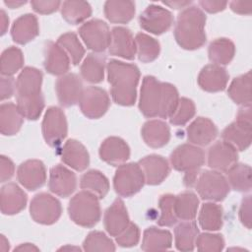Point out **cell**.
I'll return each mask as SVG.
<instances>
[{
    "label": "cell",
    "instance_id": "22",
    "mask_svg": "<svg viewBox=\"0 0 252 252\" xmlns=\"http://www.w3.org/2000/svg\"><path fill=\"white\" fill-rule=\"evenodd\" d=\"M99 157L106 163L117 166L129 158L130 149L123 139L108 137L100 145Z\"/></svg>",
    "mask_w": 252,
    "mask_h": 252
},
{
    "label": "cell",
    "instance_id": "42",
    "mask_svg": "<svg viewBox=\"0 0 252 252\" xmlns=\"http://www.w3.org/2000/svg\"><path fill=\"white\" fill-rule=\"evenodd\" d=\"M135 41L140 61L150 63L158 58L160 51V45L157 39L146 33L139 32L135 37Z\"/></svg>",
    "mask_w": 252,
    "mask_h": 252
},
{
    "label": "cell",
    "instance_id": "25",
    "mask_svg": "<svg viewBox=\"0 0 252 252\" xmlns=\"http://www.w3.org/2000/svg\"><path fill=\"white\" fill-rule=\"evenodd\" d=\"M44 54V68L48 73L56 76L67 73L70 67V58L57 42L48 41L45 45Z\"/></svg>",
    "mask_w": 252,
    "mask_h": 252
},
{
    "label": "cell",
    "instance_id": "18",
    "mask_svg": "<svg viewBox=\"0 0 252 252\" xmlns=\"http://www.w3.org/2000/svg\"><path fill=\"white\" fill-rule=\"evenodd\" d=\"M48 187L55 195L67 198L77 187V177L64 165L57 164L50 169Z\"/></svg>",
    "mask_w": 252,
    "mask_h": 252
},
{
    "label": "cell",
    "instance_id": "58",
    "mask_svg": "<svg viewBox=\"0 0 252 252\" xmlns=\"http://www.w3.org/2000/svg\"><path fill=\"white\" fill-rule=\"evenodd\" d=\"M39 249L31 243H23L15 248V251H38Z\"/></svg>",
    "mask_w": 252,
    "mask_h": 252
},
{
    "label": "cell",
    "instance_id": "24",
    "mask_svg": "<svg viewBox=\"0 0 252 252\" xmlns=\"http://www.w3.org/2000/svg\"><path fill=\"white\" fill-rule=\"evenodd\" d=\"M187 139L196 146H207L218 136L215 123L206 117H197L186 129Z\"/></svg>",
    "mask_w": 252,
    "mask_h": 252
},
{
    "label": "cell",
    "instance_id": "51",
    "mask_svg": "<svg viewBox=\"0 0 252 252\" xmlns=\"http://www.w3.org/2000/svg\"><path fill=\"white\" fill-rule=\"evenodd\" d=\"M0 97L1 100L10 98L16 90V83L14 78L9 76H2L0 80Z\"/></svg>",
    "mask_w": 252,
    "mask_h": 252
},
{
    "label": "cell",
    "instance_id": "33",
    "mask_svg": "<svg viewBox=\"0 0 252 252\" xmlns=\"http://www.w3.org/2000/svg\"><path fill=\"white\" fill-rule=\"evenodd\" d=\"M171 243L172 236L168 230L150 226L144 231L141 248L144 251L167 250L171 247Z\"/></svg>",
    "mask_w": 252,
    "mask_h": 252
},
{
    "label": "cell",
    "instance_id": "7",
    "mask_svg": "<svg viewBox=\"0 0 252 252\" xmlns=\"http://www.w3.org/2000/svg\"><path fill=\"white\" fill-rule=\"evenodd\" d=\"M195 188L203 200L220 202L229 193L226 178L217 170H204L197 177Z\"/></svg>",
    "mask_w": 252,
    "mask_h": 252
},
{
    "label": "cell",
    "instance_id": "14",
    "mask_svg": "<svg viewBox=\"0 0 252 252\" xmlns=\"http://www.w3.org/2000/svg\"><path fill=\"white\" fill-rule=\"evenodd\" d=\"M55 91L59 103L64 107H70L79 102L84 91L83 83L77 74L67 73L57 79Z\"/></svg>",
    "mask_w": 252,
    "mask_h": 252
},
{
    "label": "cell",
    "instance_id": "31",
    "mask_svg": "<svg viewBox=\"0 0 252 252\" xmlns=\"http://www.w3.org/2000/svg\"><path fill=\"white\" fill-rule=\"evenodd\" d=\"M106 58L103 54L93 52L87 55L81 65L82 78L92 84L100 83L104 77Z\"/></svg>",
    "mask_w": 252,
    "mask_h": 252
},
{
    "label": "cell",
    "instance_id": "23",
    "mask_svg": "<svg viewBox=\"0 0 252 252\" xmlns=\"http://www.w3.org/2000/svg\"><path fill=\"white\" fill-rule=\"evenodd\" d=\"M103 223L106 231L111 236L120 234L130 223L127 209L120 198L115 199L105 211Z\"/></svg>",
    "mask_w": 252,
    "mask_h": 252
},
{
    "label": "cell",
    "instance_id": "60",
    "mask_svg": "<svg viewBox=\"0 0 252 252\" xmlns=\"http://www.w3.org/2000/svg\"><path fill=\"white\" fill-rule=\"evenodd\" d=\"M0 249L2 251H8L9 250V241L6 239V237L4 235H1V239H0Z\"/></svg>",
    "mask_w": 252,
    "mask_h": 252
},
{
    "label": "cell",
    "instance_id": "4",
    "mask_svg": "<svg viewBox=\"0 0 252 252\" xmlns=\"http://www.w3.org/2000/svg\"><path fill=\"white\" fill-rule=\"evenodd\" d=\"M205 25L206 16L200 8L197 6L186 7L177 17L174 28L176 42L187 50L202 47L207 39Z\"/></svg>",
    "mask_w": 252,
    "mask_h": 252
},
{
    "label": "cell",
    "instance_id": "50",
    "mask_svg": "<svg viewBox=\"0 0 252 252\" xmlns=\"http://www.w3.org/2000/svg\"><path fill=\"white\" fill-rule=\"evenodd\" d=\"M32 9L38 14H51L60 7V1H32Z\"/></svg>",
    "mask_w": 252,
    "mask_h": 252
},
{
    "label": "cell",
    "instance_id": "10",
    "mask_svg": "<svg viewBox=\"0 0 252 252\" xmlns=\"http://www.w3.org/2000/svg\"><path fill=\"white\" fill-rule=\"evenodd\" d=\"M79 34L87 47L94 52L100 53L109 46L111 32L107 24L101 20L86 22L80 27Z\"/></svg>",
    "mask_w": 252,
    "mask_h": 252
},
{
    "label": "cell",
    "instance_id": "21",
    "mask_svg": "<svg viewBox=\"0 0 252 252\" xmlns=\"http://www.w3.org/2000/svg\"><path fill=\"white\" fill-rule=\"evenodd\" d=\"M251 121L236 119V121L230 123L224 128L221 133L222 140L233 146L238 151L246 150L251 144Z\"/></svg>",
    "mask_w": 252,
    "mask_h": 252
},
{
    "label": "cell",
    "instance_id": "53",
    "mask_svg": "<svg viewBox=\"0 0 252 252\" xmlns=\"http://www.w3.org/2000/svg\"><path fill=\"white\" fill-rule=\"evenodd\" d=\"M15 172V165L13 161L5 156H1L0 158V178L1 182H5L12 178Z\"/></svg>",
    "mask_w": 252,
    "mask_h": 252
},
{
    "label": "cell",
    "instance_id": "3",
    "mask_svg": "<svg viewBox=\"0 0 252 252\" xmlns=\"http://www.w3.org/2000/svg\"><path fill=\"white\" fill-rule=\"evenodd\" d=\"M106 69L113 101L123 106L133 105L136 101L137 86L140 80L139 68L134 64L111 59Z\"/></svg>",
    "mask_w": 252,
    "mask_h": 252
},
{
    "label": "cell",
    "instance_id": "16",
    "mask_svg": "<svg viewBox=\"0 0 252 252\" xmlns=\"http://www.w3.org/2000/svg\"><path fill=\"white\" fill-rule=\"evenodd\" d=\"M18 181L28 190L34 191L46 181V169L42 161L29 159L20 164L17 170Z\"/></svg>",
    "mask_w": 252,
    "mask_h": 252
},
{
    "label": "cell",
    "instance_id": "11",
    "mask_svg": "<svg viewBox=\"0 0 252 252\" xmlns=\"http://www.w3.org/2000/svg\"><path fill=\"white\" fill-rule=\"evenodd\" d=\"M205 162L204 151L192 144L177 147L170 155V163L174 169L186 172H199Z\"/></svg>",
    "mask_w": 252,
    "mask_h": 252
},
{
    "label": "cell",
    "instance_id": "37",
    "mask_svg": "<svg viewBox=\"0 0 252 252\" xmlns=\"http://www.w3.org/2000/svg\"><path fill=\"white\" fill-rule=\"evenodd\" d=\"M199 199L191 191H184L174 197V212L177 219L192 220L197 215Z\"/></svg>",
    "mask_w": 252,
    "mask_h": 252
},
{
    "label": "cell",
    "instance_id": "26",
    "mask_svg": "<svg viewBox=\"0 0 252 252\" xmlns=\"http://www.w3.org/2000/svg\"><path fill=\"white\" fill-rule=\"evenodd\" d=\"M0 200L1 212L4 215L11 216L25 209L28 197L16 183H8L1 188Z\"/></svg>",
    "mask_w": 252,
    "mask_h": 252
},
{
    "label": "cell",
    "instance_id": "38",
    "mask_svg": "<svg viewBox=\"0 0 252 252\" xmlns=\"http://www.w3.org/2000/svg\"><path fill=\"white\" fill-rule=\"evenodd\" d=\"M199 235L197 224L192 220L179 223L174 229L175 246L179 251H193Z\"/></svg>",
    "mask_w": 252,
    "mask_h": 252
},
{
    "label": "cell",
    "instance_id": "57",
    "mask_svg": "<svg viewBox=\"0 0 252 252\" xmlns=\"http://www.w3.org/2000/svg\"><path fill=\"white\" fill-rule=\"evenodd\" d=\"M163 4L174 8V9H180V8H186L191 4V1H172V2H163Z\"/></svg>",
    "mask_w": 252,
    "mask_h": 252
},
{
    "label": "cell",
    "instance_id": "2",
    "mask_svg": "<svg viewBox=\"0 0 252 252\" xmlns=\"http://www.w3.org/2000/svg\"><path fill=\"white\" fill-rule=\"evenodd\" d=\"M41 83L42 73L34 67L24 68L17 78V106L29 120H36L44 108Z\"/></svg>",
    "mask_w": 252,
    "mask_h": 252
},
{
    "label": "cell",
    "instance_id": "29",
    "mask_svg": "<svg viewBox=\"0 0 252 252\" xmlns=\"http://www.w3.org/2000/svg\"><path fill=\"white\" fill-rule=\"evenodd\" d=\"M144 142L152 148H161L170 139V129L168 125L158 119L147 121L141 130Z\"/></svg>",
    "mask_w": 252,
    "mask_h": 252
},
{
    "label": "cell",
    "instance_id": "12",
    "mask_svg": "<svg viewBox=\"0 0 252 252\" xmlns=\"http://www.w3.org/2000/svg\"><path fill=\"white\" fill-rule=\"evenodd\" d=\"M79 105L85 116L91 119H97L105 114L110 105V100L104 90L91 86L84 89Z\"/></svg>",
    "mask_w": 252,
    "mask_h": 252
},
{
    "label": "cell",
    "instance_id": "8",
    "mask_svg": "<svg viewBox=\"0 0 252 252\" xmlns=\"http://www.w3.org/2000/svg\"><path fill=\"white\" fill-rule=\"evenodd\" d=\"M32 219L41 224H52L56 222L62 213L60 202L52 195L42 192L36 194L30 206Z\"/></svg>",
    "mask_w": 252,
    "mask_h": 252
},
{
    "label": "cell",
    "instance_id": "43",
    "mask_svg": "<svg viewBox=\"0 0 252 252\" xmlns=\"http://www.w3.org/2000/svg\"><path fill=\"white\" fill-rule=\"evenodd\" d=\"M23 64L24 56L21 49L18 47L10 46L2 52L0 67L2 76L11 77L23 67Z\"/></svg>",
    "mask_w": 252,
    "mask_h": 252
},
{
    "label": "cell",
    "instance_id": "44",
    "mask_svg": "<svg viewBox=\"0 0 252 252\" xmlns=\"http://www.w3.org/2000/svg\"><path fill=\"white\" fill-rule=\"evenodd\" d=\"M57 43L66 51L74 65H78L81 62L85 54V49L76 33L70 32L62 34L58 38Z\"/></svg>",
    "mask_w": 252,
    "mask_h": 252
},
{
    "label": "cell",
    "instance_id": "1",
    "mask_svg": "<svg viewBox=\"0 0 252 252\" xmlns=\"http://www.w3.org/2000/svg\"><path fill=\"white\" fill-rule=\"evenodd\" d=\"M179 101L177 89L169 84L159 82L153 76L143 79L139 108L148 118H169Z\"/></svg>",
    "mask_w": 252,
    "mask_h": 252
},
{
    "label": "cell",
    "instance_id": "46",
    "mask_svg": "<svg viewBox=\"0 0 252 252\" xmlns=\"http://www.w3.org/2000/svg\"><path fill=\"white\" fill-rule=\"evenodd\" d=\"M83 248L85 251H114L113 241L101 231H92L86 237Z\"/></svg>",
    "mask_w": 252,
    "mask_h": 252
},
{
    "label": "cell",
    "instance_id": "52",
    "mask_svg": "<svg viewBox=\"0 0 252 252\" xmlns=\"http://www.w3.org/2000/svg\"><path fill=\"white\" fill-rule=\"evenodd\" d=\"M239 219L241 222L248 228H251V196L248 195L242 199L239 209Z\"/></svg>",
    "mask_w": 252,
    "mask_h": 252
},
{
    "label": "cell",
    "instance_id": "59",
    "mask_svg": "<svg viewBox=\"0 0 252 252\" xmlns=\"http://www.w3.org/2000/svg\"><path fill=\"white\" fill-rule=\"evenodd\" d=\"M5 5L8 6L11 9H15V8H19L20 6L26 4V1H4Z\"/></svg>",
    "mask_w": 252,
    "mask_h": 252
},
{
    "label": "cell",
    "instance_id": "61",
    "mask_svg": "<svg viewBox=\"0 0 252 252\" xmlns=\"http://www.w3.org/2000/svg\"><path fill=\"white\" fill-rule=\"evenodd\" d=\"M59 250H76V251H80V248L79 247H74V246H64V247H61Z\"/></svg>",
    "mask_w": 252,
    "mask_h": 252
},
{
    "label": "cell",
    "instance_id": "9",
    "mask_svg": "<svg viewBox=\"0 0 252 252\" xmlns=\"http://www.w3.org/2000/svg\"><path fill=\"white\" fill-rule=\"evenodd\" d=\"M67 120L63 110L56 106L47 108L42 121V135L50 147L57 148L67 136Z\"/></svg>",
    "mask_w": 252,
    "mask_h": 252
},
{
    "label": "cell",
    "instance_id": "35",
    "mask_svg": "<svg viewBox=\"0 0 252 252\" xmlns=\"http://www.w3.org/2000/svg\"><path fill=\"white\" fill-rule=\"evenodd\" d=\"M210 60L217 65H227L233 59L235 54L234 43L225 37L213 40L208 49Z\"/></svg>",
    "mask_w": 252,
    "mask_h": 252
},
{
    "label": "cell",
    "instance_id": "45",
    "mask_svg": "<svg viewBox=\"0 0 252 252\" xmlns=\"http://www.w3.org/2000/svg\"><path fill=\"white\" fill-rule=\"evenodd\" d=\"M195 112L196 107L194 102L187 97H181L174 112L169 117V122L175 126H183L193 118Z\"/></svg>",
    "mask_w": 252,
    "mask_h": 252
},
{
    "label": "cell",
    "instance_id": "13",
    "mask_svg": "<svg viewBox=\"0 0 252 252\" xmlns=\"http://www.w3.org/2000/svg\"><path fill=\"white\" fill-rule=\"evenodd\" d=\"M139 23L143 30L154 34L167 32L173 23L172 14L165 8L152 4L140 15Z\"/></svg>",
    "mask_w": 252,
    "mask_h": 252
},
{
    "label": "cell",
    "instance_id": "20",
    "mask_svg": "<svg viewBox=\"0 0 252 252\" xmlns=\"http://www.w3.org/2000/svg\"><path fill=\"white\" fill-rule=\"evenodd\" d=\"M229 75L226 70L217 64L206 65L198 76V85L209 93L223 91L227 85Z\"/></svg>",
    "mask_w": 252,
    "mask_h": 252
},
{
    "label": "cell",
    "instance_id": "36",
    "mask_svg": "<svg viewBox=\"0 0 252 252\" xmlns=\"http://www.w3.org/2000/svg\"><path fill=\"white\" fill-rule=\"evenodd\" d=\"M80 187L83 190L94 194L98 199H102L108 193L109 181L103 173L98 170L92 169L82 175L80 179Z\"/></svg>",
    "mask_w": 252,
    "mask_h": 252
},
{
    "label": "cell",
    "instance_id": "15",
    "mask_svg": "<svg viewBox=\"0 0 252 252\" xmlns=\"http://www.w3.org/2000/svg\"><path fill=\"white\" fill-rule=\"evenodd\" d=\"M108 50L113 56L133 60L137 53V46L130 30L124 27H114L111 30Z\"/></svg>",
    "mask_w": 252,
    "mask_h": 252
},
{
    "label": "cell",
    "instance_id": "6",
    "mask_svg": "<svg viewBox=\"0 0 252 252\" xmlns=\"http://www.w3.org/2000/svg\"><path fill=\"white\" fill-rule=\"evenodd\" d=\"M145 176L139 163H123L118 166L113 178V186L121 197H131L145 184Z\"/></svg>",
    "mask_w": 252,
    "mask_h": 252
},
{
    "label": "cell",
    "instance_id": "47",
    "mask_svg": "<svg viewBox=\"0 0 252 252\" xmlns=\"http://www.w3.org/2000/svg\"><path fill=\"white\" fill-rule=\"evenodd\" d=\"M174 195L164 194L158 200L160 216L158 220V224L160 226H172L177 222V218L174 212Z\"/></svg>",
    "mask_w": 252,
    "mask_h": 252
},
{
    "label": "cell",
    "instance_id": "32",
    "mask_svg": "<svg viewBox=\"0 0 252 252\" xmlns=\"http://www.w3.org/2000/svg\"><path fill=\"white\" fill-rule=\"evenodd\" d=\"M104 15L114 24H126L135 15V3L132 1L110 0L104 3Z\"/></svg>",
    "mask_w": 252,
    "mask_h": 252
},
{
    "label": "cell",
    "instance_id": "40",
    "mask_svg": "<svg viewBox=\"0 0 252 252\" xmlns=\"http://www.w3.org/2000/svg\"><path fill=\"white\" fill-rule=\"evenodd\" d=\"M61 7L62 17L71 25H78L92 15V8L85 1H64Z\"/></svg>",
    "mask_w": 252,
    "mask_h": 252
},
{
    "label": "cell",
    "instance_id": "19",
    "mask_svg": "<svg viewBox=\"0 0 252 252\" xmlns=\"http://www.w3.org/2000/svg\"><path fill=\"white\" fill-rule=\"evenodd\" d=\"M145 176L146 183L150 185L160 184L169 174L168 161L159 155H150L139 161Z\"/></svg>",
    "mask_w": 252,
    "mask_h": 252
},
{
    "label": "cell",
    "instance_id": "55",
    "mask_svg": "<svg viewBox=\"0 0 252 252\" xmlns=\"http://www.w3.org/2000/svg\"><path fill=\"white\" fill-rule=\"evenodd\" d=\"M230 9L240 15H250L252 10L251 2H241V1H232L230 3Z\"/></svg>",
    "mask_w": 252,
    "mask_h": 252
},
{
    "label": "cell",
    "instance_id": "56",
    "mask_svg": "<svg viewBox=\"0 0 252 252\" xmlns=\"http://www.w3.org/2000/svg\"><path fill=\"white\" fill-rule=\"evenodd\" d=\"M0 22H1V34L3 35L7 32L8 26H9V19L4 10H1L0 12Z\"/></svg>",
    "mask_w": 252,
    "mask_h": 252
},
{
    "label": "cell",
    "instance_id": "39",
    "mask_svg": "<svg viewBox=\"0 0 252 252\" xmlns=\"http://www.w3.org/2000/svg\"><path fill=\"white\" fill-rule=\"evenodd\" d=\"M227 182L238 192H248L251 189V168L248 164L235 163L227 171Z\"/></svg>",
    "mask_w": 252,
    "mask_h": 252
},
{
    "label": "cell",
    "instance_id": "28",
    "mask_svg": "<svg viewBox=\"0 0 252 252\" xmlns=\"http://www.w3.org/2000/svg\"><path fill=\"white\" fill-rule=\"evenodd\" d=\"M39 33L37 19L32 14H25L19 17L13 24L11 35L15 42L26 44L35 38Z\"/></svg>",
    "mask_w": 252,
    "mask_h": 252
},
{
    "label": "cell",
    "instance_id": "41",
    "mask_svg": "<svg viewBox=\"0 0 252 252\" xmlns=\"http://www.w3.org/2000/svg\"><path fill=\"white\" fill-rule=\"evenodd\" d=\"M200 226L205 230H219L222 226V209L215 203H205L199 214Z\"/></svg>",
    "mask_w": 252,
    "mask_h": 252
},
{
    "label": "cell",
    "instance_id": "5",
    "mask_svg": "<svg viewBox=\"0 0 252 252\" xmlns=\"http://www.w3.org/2000/svg\"><path fill=\"white\" fill-rule=\"evenodd\" d=\"M68 213L70 219L78 225L94 226L101 216L98 197L86 190L77 193L69 202Z\"/></svg>",
    "mask_w": 252,
    "mask_h": 252
},
{
    "label": "cell",
    "instance_id": "49",
    "mask_svg": "<svg viewBox=\"0 0 252 252\" xmlns=\"http://www.w3.org/2000/svg\"><path fill=\"white\" fill-rule=\"evenodd\" d=\"M140 240V229L135 224L130 222L128 226L116 236V242L121 247H132L138 244Z\"/></svg>",
    "mask_w": 252,
    "mask_h": 252
},
{
    "label": "cell",
    "instance_id": "30",
    "mask_svg": "<svg viewBox=\"0 0 252 252\" xmlns=\"http://www.w3.org/2000/svg\"><path fill=\"white\" fill-rule=\"evenodd\" d=\"M24 116L17 104L2 103L0 106V131L2 135L12 136L19 132L24 122Z\"/></svg>",
    "mask_w": 252,
    "mask_h": 252
},
{
    "label": "cell",
    "instance_id": "48",
    "mask_svg": "<svg viewBox=\"0 0 252 252\" xmlns=\"http://www.w3.org/2000/svg\"><path fill=\"white\" fill-rule=\"evenodd\" d=\"M195 245L201 252H219L223 249L224 239L218 233H202L198 235Z\"/></svg>",
    "mask_w": 252,
    "mask_h": 252
},
{
    "label": "cell",
    "instance_id": "34",
    "mask_svg": "<svg viewBox=\"0 0 252 252\" xmlns=\"http://www.w3.org/2000/svg\"><path fill=\"white\" fill-rule=\"evenodd\" d=\"M228 96L242 106L251 105V72L236 77L230 83L227 90Z\"/></svg>",
    "mask_w": 252,
    "mask_h": 252
},
{
    "label": "cell",
    "instance_id": "54",
    "mask_svg": "<svg viewBox=\"0 0 252 252\" xmlns=\"http://www.w3.org/2000/svg\"><path fill=\"white\" fill-rule=\"evenodd\" d=\"M199 5L209 13H218L225 9L227 2L225 1H207L203 0L199 2Z\"/></svg>",
    "mask_w": 252,
    "mask_h": 252
},
{
    "label": "cell",
    "instance_id": "17",
    "mask_svg": "<svg viewBox=\"0 0 252 252\" xmlns=\"http://www.w3.org/2000/svg\"><path fill=\"white\" fill-rule=\"evenodd\" d=\"M237 150L224 141L215 143L208 152V165L220 172H226L237 162Z\"/></svg>",
    "mask_w": 252,
    "mask_h": 252
},
{
    "label": "cell",
    "instance_id": "27",
    "mask_svg": "<svg viewBox=\"0 0 252 252\" xmlns=\"http://www.w3.org/2000/svg\"><path fill=\"white\" fill-rule=\"evenodd\" d=\"M61 159L77 171L85 170L90 164V156L85 146L74 139L68 140L61 151Z\"/></svg>",
    "mask_w": 252,
    "mask_h": 252
}]
</instances>
